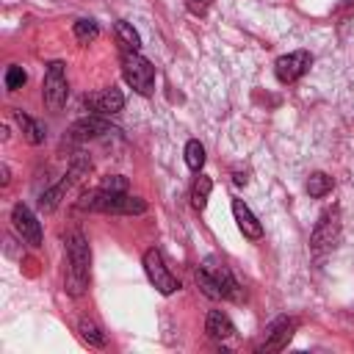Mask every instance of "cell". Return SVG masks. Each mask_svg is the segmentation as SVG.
Masks as SVG:
<instances>
[{
  "label": "cell",
  "mask_w": 354,
  "mask_h": 354,
  "mask_svg": "<svg viewBox=\"0 0 354 354\" xmlns=\"http://www.w3.org/2000/svg\"><path fill=\"white\" fill-rule=\"evenodd\" d=\"M88 266H91V252L80 230H72L66 235V293L69 296H83L88 288Z\"/></svg>",
  "instance_id": "obj_1"
},
{
  "label": "cell",
  "mask_w": 354,
  "mask_h": 354,
  "mask_svg": "<svg viewBox=\"0 0 354 354\" xmlns=\"http://www.w3.org/2000/svg\"><path fill=\"white\" fill-rule=\"evenodd\" d=\"M80 210H97V213H119V216H133V213H144L147 202L138 196H130L127 191H105L97 188L91 194H83L77 202Z\"/></svg>",
  "instance_id": "obj_2"
},
{
  "label": "cell",
  "mask_w": 354,
  "mask_h": 354,
  "mask_svg": "<svg viewBox=\"0 0 354 354\" xmlns=\"http://www.w3.org/2000/svg\"><path fill=\"white\" fill-rule=\"evenodd\" d=\"M122 75H124V80H127V86L133 91L152 94V88H155V66L144 55L122 50Z\"/></svg>",
  "instance_id": "obj_3"
},
{
  "label": "cell",
  "mask_w": 354,
  "mask_h": 354,
  "mask_svg": "<svg viewBox=\"0 0 354 354\" xmlns=\"http://www.w3.org/2000/svg\"><path fill=\"white\" fill-rule=\"evenodd\" d=\"M41 97H44V105L50 111H61L66 97H69V86H66V69L61 61H53L47 66V75H44V88H41Z\"/></svg>",
  "instance_id": "obj_4"
},
{
  "label": "cell",
  "mask_w": 354,
  "mask_h": 354,
  "mask_svg": "<svg viewBox=\"0 0 354 354\" xmlns=\"http://www.w3.org/2000/svg\"><path fill=\"white\" fill-rule=\"evenodd\" d=\"M144 271H147V277H149V282L163 293V296H171L177 288H180V282H177V277L166 268V263H163V254L158 252V249H147L144 252Z\"/></svg>",
  "instance_id": "obj_5"
},
{
  "label": "cell",
  "mask_w": 354,
  "mask_h": 354,
  "mask_svg": "<svg viewBox=\"0 0 354 354\" xmlns=\"http://www.w3.org/2000/svg\"><path fill=\"white\" fill-rule=\"evenodd\" d=\"M337 238H340V218H337L335 210H329V213H324L318 218V224L313 230V238H310V249L315 254H321V252L332 249L337 243Z\"/></svg>",
  "instance_id": "obj_6"
},
{
  "label": "cell",
  "mask_w": 354,
  "mask_h": 354,
  "mask_svg": "<svg viewBox=\"0 0 354 354\" xmlns=\"http://www.w3.org/2000/svg\"><path fill=\"white\" fill-rule=\"evenodd\" d=\"M310 61H313V55H310L307 50H296V53L279 55L277 64H274L277 80H279V83H293V80H299V77L310 69Z\"/></svg>",
  "instance_id": "obj_7"
},
{
  "label": "cell",
  "mask_w": 354,
  "mask_h": 354,
  "mask_svg": "<svg viewBox=\"0 0 354 354\" xmlns=\"http://www.w3.org/2000/svg\"><path fill=\"white\" fill-rule=\"evenodd\" d=\"M11 221H14V230H17V235L25 241V243H30V246H41V227H39V221H36V216L30 213V207L28 205H14V210H11Z\"/></svg>",
  "instance_id": "obj_8"
},
{
  "label": "cell",
  "mask_w": 354,
  "mask_h": 354,
  "mask_svg": "<svg viewBox=\"0 0 354 354\" xmlns=\"http://www.w3.org/2000/svg\"><path fill=\"white\" fill-rule=\"evenodd\" d=\"M202 268H207V271H210V277L216 279V285H218V290H221V299H232V301H241V299H243L238 279L232 277V271H230V268H227L221 260L207 257Z\"/></svg>",
  "instance_id": "obj_9"
},
{
  "label": "cell",
  "mask_w": 354,
  "mask_h": 354,
  "mask_svg": "<svg viewBox=\"0 0 354 354\" xmlns=\"http://www.w3.org/2000/svg\"><path fill=\"white\" fill-rule=\"evenodd\" d=\"M86 105H88L91 113H97V116H113V113H119V111L124 108V94L111 86V88H102V91L88 94V97H86Z\"/></svg>",
  "instance_id": "obj_10"
},
{
  "label": "cell",
  "mask_w": 354,
  "mask_h": 354,
  "mask_svg": "<svg viewBox=\"0 0 354 354\" xmlns=\"http://www.w3.org/2000/svg\"><path fill=\"white\" fill-rule=\"evenodd\" d=\"M293 329H296V321L293 318H277L271 326H268V335H266V343L260 346V351H279L288 346V340L293 337Z\"/></svg>",
  "instance_id": "obj_11"
},
{
  "label": "cell",
  "mask_w": 354,
  "mask_h": 354,
  "mask_svg": "<svg viewBox=\"0 0 354 354\" xmlns=\"http://www.w3.org/2000/svg\"><path fill=\"white\" fill-rule=\"evenodd\" d=\"M232 216H235V221H238V230L246 235V238H252V241H257V238H263V224L254 218V213L243 205V199H232Z\"/></svg>",
  "instance_id": "obj_12"
},
{
  "label": "cell",
  "mask_w": 354,
  "mask_h": 354,
  "mask_svg": "<svg viewBox=\"0 0 354 354\" xmlns=\"http://www.w3.org/2000/svg\"><path fill=\"white\" fill-rule=\"evenodd\" d=\"M69 133H72L75 138L86 141V138H97V136H102V133H111V127H108V122H105L102 116L91 113V116H86V119H77Z\"/></svg>",
  "instance_id": "obj_13"
},
{
  "label": "cell",
  "mask_w": 354,
  "mask_h": 354,
  "mask_svg": "<svg viewBox=\"0 0 354 354\" xmlns=\"http://www.w3.org/2000/svg\"><path fill=\"white\" fill-rule=\"evenodd\" d=\"M205 329H207V335H210L213 340H227V337H232V335H235V326H232L230 315H227V313H221V310H210V313H207Z\"/></svg>",
  "instance_id": "obj_14"
},
{
  "label": "cell",
  "mask_w": 354,
  "mask_h": 354,
  "mask_svg": "<svg viewBox=\"0 0 354 354\" xmlns=\"http://www.w3.org/2000/svg\"><path fill=\"white\" fill-rule=\"evenodd\" d=\"M113 30H116V41H119L122 50H127V53H138V47H141V36L136 33V28H133L130 22L119 19Z\"/></svg>",
  "instance_id": "obj_15"
},
{
  "label": "cell",
  "mask_w": 354,
  "mask_h": 354,
  "mask_svg": "<svg viewBox=\"0 0 354 354\" xmlns=\"http://www.w3.org/2000/svg\"><path fill=\"white\" fill-rule=\"evenodd\" d=\"M14 119H17V124H19V130H22V136H25L28 144H41L44 141V130H41V124L36 119H30L22 111H14Z\"/></svg>",
  "instance_id": "obj_16"
},
{
  "label": "cell",
  "mask_w": 354,
  "mask_h": 354,
  "mask_svg": "<svg viewBox=\"0 0 354 354\" xmlns=\"http://www.w3.org/2000/svg\"><path fill=\"white\" fill-rule=\"evenodd\" d=\"M210 191H213L210 177L199 174V177H196V183H194V188H191V205H194V210H205V207H207Z\"/></svg>",
  "instance_id": "obj_17"
},
{
  "label": "cell",
  "mask_w": 354,
  "mask_h": 354,
  "mask_svg": "<svg viewBox=\"0 0 354 354\" xmlns=\"http://www.w3.org/2000/svg\"><path fill=\"white\" fill-rule=\"evenodd\" d=\"M332 177L329 174H324V171H315V174H310V180H307V194L310 196H326L329 191H332Z\"/></svg>",
  "instance_id": "obj_18"
},
{
  "label": "cell",
  "mask_w": 354,
  "mask_h": 354,
  "mask_svg": "<svg viewBox=\"0 0 354 354\" xmlns=\"http://www.w3.org/2000/svg\"><path fill=\"white\" fill-rule=\"evenodd\" d=\"M77 329H80V335H83V340H86L88 346H97V348H100V346H105V332H102V329H100L94 321L83 318Z\"/></svg>",
  "instance_id": "obj_19"
},
{
  "label": "cell",
  "mask_w": 354,
  "mask_h": 354,
  "mask_svg": "<svg viewBox=\"0 0 354 354\" xmlns=\"http://www.w3.org/2000/svg\"><path fill=\"white\" fill-rule=\"evenodd\" d=\"M97 36H100V28H97L94 19H77V22H75V39H77L80 44H88V41H94Z\"/></svg>",
  "instance_id": "obj_20"
},
{
  "label": "cell",
  "mask_w": 354,
  "mask_h": 354,
  "mask_svg": "<svg viewBox=\"0 0 354 354\" xmlns=\"http://www.w3.org/2000/svg\"><path fill=\"white\" fill-rule=\"evenodd\" d=\"M185 163H188V169H194V171H199V169L205 166V147H202L196 138L185 144Z\"/></svg>",
  "instance_id": "obj_21"
},
{
  "label": "cell",
  "mask_w": 354,
  "mask_h": 354,
  "mask_svg": "<svg viewBox=\"0 0 354 354\" xmlns=\"http://www.w3.org/2000/svg\"><path fill=\"white\" fill-rule=\"evenodd\" d=\"M196 285L202 288V293L205 296H210V299H221V290H218V285H216V279L210 277V271L207 268H196Z\"/></svg>",
  "instance_id": "obj_22"
},
{
  "label": "cell",
  "mask_w": 354,
  "mask_h": 354,
  "mask_svg": "<svg viewBox=\"0 0 354 354\" xmlns=\"http://www.w3.org/2000/svg\"><path fill=\"white\" fill-rule=\"evenodd\" d=\"M25 80H28V75H25V69H22V66L11 64V66L6 69V88H8V91L22 88V86H25Z\"/></svg>",
  "instance_id": "obj_23"
},
{
  "label": "cell",
  "mask_w": 354,
  "mask_h": 354,
  "mask_svg": "<svg viewBox=\"0 0 354 354\" xmlns=\"http://www.w3.org/2000/svg\"><path fill=\"white\" fill-rule=\"evenodd\" d=\"M100 188H105V191H127V177H122V174H108V177H102Z\"/></svg>",
  "instance_id": "obj_24"
},
{
  "label": "cell",
  "mask_w": 354,
  "mask_h": 354,
  "mask_svg": "<svg viewBox=\"0 0 354 354\" xmlns=\"http://www.w3.org/2000/svg\"><path fill=\"white\" fill-rule=\"evenodd\" d=\"M210 3H213V0H185L188 11H191V14H196V17H202V14L210 8Z\"/></svg>",
  "instance_id": "obj_25"
}]
</instances>
